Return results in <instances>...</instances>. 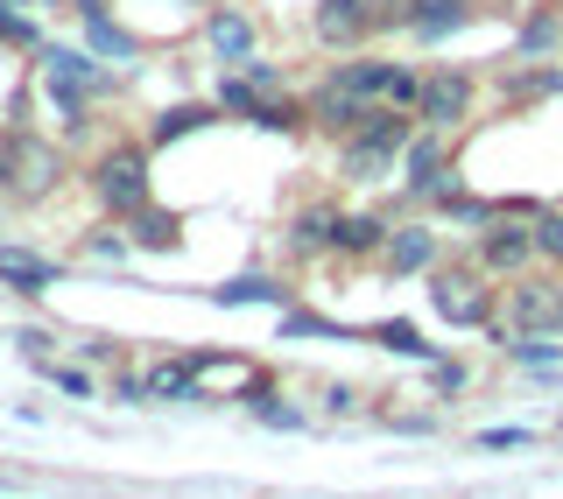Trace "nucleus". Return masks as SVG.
Segmentation results:
<instances>
[{"instance_id":"23","label":"nucleus","mask_w":563,"mask_h":499,"mask_svg":"<svg viewBox=\"0 0 563 499\" xmlns=\"http://www.w3.org/2000/svg\"><path fill=\"white\" fill-rule=\"evenodd\" d=\"M401 155H387V148H366V141H345V176L352 184H380L387 169H395Z\"/></svg>"},{"instance_id":"9","label":"nucleus","mask_w":563,"mask_h":499,"mask_svg":"<svg viewBox=\"0 0 563 499\" xmlns=\"http://www.w3.org/2000/svg\"><path fill=\"white\" fill-rule=\"evenodd\" d=\"M317 43H324V49H360L366 43V35H374L380 29V8H374V0H317Z\"/></svg>"},{"instance_id":"11","label":"nucleus","mask_w":563,"mask_h":499,"mask_svg":"<svg viewBox=\"0 0 563 499\" xmlns=\"http://www.w3.org/2000/svg\"><path fill=\"white\" fill-rule=\"evenodd\" d=\"M472 0H401V29L409 35H422V43H444V35H457V29H472Z\"/></svg>"},{"instance_id":"17","label":"nucleus","mask_w":563,"mask_h":499,"mask_svg":"<svg viewBox=\"0 0 563 499\" xmlns=\"http://www.w3.org/2000/svg\"><path fill=\"white\" fill-rule=\"evenodd\" d=\"M331 240H339V211H331V204L296 211V225H289V254H331Z\"/></svg>"},{"instance_id":"32","label":"nucleus","mask_w":563,"mask_h":499,"mask_svg":"<svg viewBox=\"0 0 563 499\" xmlns=\"http://www.w3.org/2000/svg\"><path fill=\"white\" fill-rule=\"evenodd\" d=\"M49 380H57V387H64V395H78V401H85V395H92V380H85V373H78V366H49Z\"/></svg>"},{"instance_id":"21","label":"nucleus","mask_w":563,"mask_h":499,"mask_svg":"<svg viewBox=\"0 0 563 499\" xmlns=\"http://www.w3.org/2000/svg\"><path fill=\"white\" fill-rule=\"evenodd\" d=\"M141 380H148V401H198V373H190V359L184 366H148Z\"/></svg>"},{"instance_id":"3","label":"nucleus","mask_w":563,"mask_h":499,"mask_svg":"<svg viewBox=\"0 0 563 499\" xmlns=\"http://www.w3.org/2000/svg\"><path fill=\"white\" fill-rule=\"evenodd\" d=\"M472 99H479V85H472V70L444 64V70H430V78H422L416 120H422V127H437V134H457V127L472 120Z\"/></svg>"},{"instance_id":"8","label":"nucleus","mask_w":563,"mask_h":499,"mask_svg":"<svg viewBox=\"0 0 563 499\" xmlns=\"http://www.w3.org/2000/svg\"><path fill=\"white\" fill-rule=\"evenodd\" d=\"M401 184H409V198H437V190H451V134L437 127H416V141L401 148Z\"/></svg>"},{"instance_id":"24","label":"nucleus","mask_w":563,"mask_h":499,"mask_svg":"<svg viewBox=\"0 0 563 499\" xmlns=\"http://www.w3.org/2000/svg\"><path fill=\"white\" fill-rule=\"evenodd\" d=\"M374 337H380L387 352H401V359H437V345H430V337H422L416 324H401V317H387V324H374Z\"/></svg>"},{"instance_id":"16","label":"nucleus","mask_w":563,"mask_h":499,"mask_svg":"<svg viewBox=\"0 0 563 499\" xmlns=\"http://www.w3.org/2000/svg\"><path fill=\"white\" fill-rule=\"evenodd\" d=\"M387 233H395V225L387 219H374V211H339V240H331V254H380L387 246Z\"/></svg>"},{"instance_id":"20","label":"nucleus","mask_w":563,"mask_h":499,"mask_svg":"<svg viewBox=\"0 0 563 499\" xmlns=\"http://www.w3.org/2000/svg\"><path fill=\"white\" fill-rule=\"evenodd\" d=\"M211 302H225V310H240V302H289V289L282 281H268V275H240V281H225V289H211Z\"/></svg>"},{"instance_id":"18","label":"nucleus","mask_w":563,"mask_h":499,"mask_svg":"<svg viewBox=\"0 0 563 499\" xmlns=\"http://www.w3.org/2000/svg\"><path fill=\"white\" fill-rule=\"evenodd\" d=\"M211 49H219V57H254V22H246L240 8H219L211 14Z\"/></svg>"},{"instance_id":"1","label":"nucleus","mask_w":563,"mask_h":499,"mask_svg":"<svg viewBox=\"0 0 563 499\" xmlns=\"http://www.w3.org/2000/svg\"><path fill=\"white\" fill-rule=\"evenodd\" d=\"M493 275L486 267H430V310L457 331H493Z\"/></svg>"},{"instance_id":"26","label":"nucleus","mask_w":563,"mask_h":499,"mask_svg":"<svg viewBox=\"0 0 563 499\" xmlns=\"http://www.w3.org/2000/svg\"><path fill=\"white\" fill-rule=\"evenodd\" d=\"M282 337H345V324L310 317V310H282Z\"/></svg>"},{"instance_id":"5","label":"nucleus","mask_w":563,"mask_h":499,"mask_svg":"<svg viewBox=\"0 0 563 499\" xmlns=\"http://www.w3.org/2000/svg\"><path fill=\"white\" fill-rule=\"evenodd\" d=\"M57 176H64V163H57L49 141H35V134H8V141H0V184H8L14 198H43Z\"/></svg>"},{"instance_id":"7","label":"nucleus","mask_w":563,"mask_h":499,"mask_svg":"<svg viewBox=\"0 0 563 499\" xmlns=\"http://www.w3.org/2000/svg\"><path fill=\"white\" fill-rule=\"evenodd\" d=\"M500 331H563V281L556 275H515Z\"/></svg>"},{"instance_id":"19","label":"nucleus","mask_w":563,"mask_h":499,"mask_svg":"<svg viewBox=\"0 0 563 499\" xmlns=\"http://www.w3.org/2000/svg\"><path fill=\"white\" fill-rule=\"evenodd\" d=\"M128 225H134V246H148V254H163V246L184 240V219H176V211H155V204H141Z\"/></svg>"},{"instance_id":"35","label":"nucleus","mask_w":563,"mask_h":499,"mask_svg":"<svg viewBox=\"0 0 563 499\" xmlns=\"http://www.w3.org/2000/svg\"><path fill=\"white\" fill-rule=\"evenodd\" d=\"M0 8H22V0H0Z\"/></svg>"},{"instance_id":"15","label":"nucleus","mask_w":563,"mask_h":499,"mask_svg":"<svg viewBox=\"0 0 563 499\" xmlns=\"http://www.w3.org/2000/svg\"><path fill=\"white\" fill-rule=\"evenodd\" d=\"M0 281L22 289V296H43V289H57V260L22 254V246H0Z\"/></svg>"},{"instance_id":"12","label":"nucleus","mask_w":563,"mask_h":499,"mask_svg":"<svg viewBox=\"0 0 563 499\" xmlns=\"http://www.w3.org/2000/svg\"><path fill=\"white\" fill-rule=\"evenodd\" d=\"M380 254H387L395 275H430V267H437V233H430V225H395Z\"/></svg>"},{"instance_id":"6","label":"nucleus","mask_w":563,"mask_h":499,"mask_svg":"<svg viewBox=\"0 0 563 499\" xmlns=\"http://www.w3.org/2000/svg\"><path fill=\"white\" fill-rule=\"evenodd\" d=\"M542 260V246H536V219H515V211H500V219L479 233V267L486 275H528V267Z\"/></svg>"},{"instance_id":"31","label":"nucleus","mask_w":563,"mask_h":499,"mask_svg":"<svg viewBox=\"0 0 563 499\" xmlns=\"http://www.w3.org/2000/svg\"><path fill=\"white\" fill-rule=\"evenodd\" d=\"M528 430H479V451H521Z\"/></svg>"},{"instance_id":"27","label":"nucleus","mask_w":563,"mask_h":499,"mask_svg":"<svg viewBox=\"0 0 563 499\" xmlns=\"http://www.w3.org/2000/svg\"><path fill=\"white\" fill-rule=\"evenodd\" d=\"M536 246H542V260H563V204L536 211Z\"/></svg>"},{"instance_id":"28","label":"nucleus","mask_w":563,"mask_h":499,"mask_svg":"<svg viewBox=\"0 0 563 499\" xmlns=\"http://www.w3.org/2000/svg\"><path fill=\"white\" fill-rule=\"evenodd\" d=\"M240 78H246V85H261V92H289L282 64H268V57H240Z\"/></svg>"},{"instance_id":"34","label":"nucleus","mask_w":563,"mask_h":499,"mask_svg":"<svg viewBox=\"0 0 563 499\" xmlns=\"http://www.w3.org/2000/svg\"><path fill=\"white\" fill-rule=\"evenodd\" d=\"M92 254H99V260H120V254H128V240H120V233H99Z\"/></svg>"},{"instance_id":"33","label":"nucleus","mask_w":563,"mask_h":499,"mask_svg":"<svg viewBox=\"0 0 563 499\" xmlns=\"http://www.w3.org/2000/svg\"><path fill=\"white\" fill-rule=\"evenodd\" d=\"M0 35H8V43H35V29H29V22H14L8 8H0Z\"/></svg>"},{"instance_id":"25","label":"nucleus","mask_w":563,"mask_h":499,"mask_svg":"<svg viewBox=\"0 0 563 499\" xmlns=\"http://www.w3.org/2000/svg\"><path fill=\"white\" fill-rule=\"evenodd\" d=\"M43 70H49V85H99L92 57H78V49H49V57H43Z\"/></svg>"},{"instance_id":"4","label":"nucleus","mask_w":563,"mask_h":499,"mask_svg":"<svg viewBox=\"0 0 563 499\" xmlns=\"http://www.w3.org/2000/svg\"><path fill=\"white\" fill-rule=\"evenodd\" d=\"M92 190H99V204L113 211V219H134V211L148 204V155H141V148H113V155H99Z\"/></svg>"},{"instance_id":"2","label":"nucleus","mask_w":563,"mask_h":499,"mask_svg":"<svg viewBox=\"0 0 563 499\" xmlns=\"http://www.w3.org/2000/svg\"><path fill=\"white\" fill-rule=\"evenodd\" d=\"M331 78L345 85V92H360V99H374V106H416L422 99V78L409 64H395V57H352L339 64Z\"/></svg>"},{"instance_id":"22","label":"nucleus","mask_w":563,"mask_h":499,"mask_svg":"<svg viewBox=\"0 0 563 499\" xmlns=\"http://www.w3.org/2000/svg\"><path fill=\"white\" fill-rule=\"evenodd\" d=\"M219 120V106H163L155 113V141H184V134H198Z\"/></svg>"},{"instance_id":"30","label":"nucleus","mask_w":563,"mask_h":499,"mask_svg":"<svg viewBox=\"0 0 563 499\" xmlns=\"http://www.w3.org/2000/svg\"><path fill=\"white\" fill-rule=\"evenodd\" d=\"M430 380L444 387V395H457V387H465V366H457V359H430Z\"/></svg>"},{"instance_id":"14","label":"nucleus","mask_w":563,"mask_h":499,"mask_svg":"<svg viewBox=\"0 0 563 499\" xmlns=\"http://www.w3.org/2000/svg\"><path fill=\"white\" fill-rule=\"evenodd\" d=\"M550 49H563V8H528L521 29H515V57L542 64Z\"/></svg>"},{"instance_id":"29","label":"nucleus","mask_w":563,"mask_h":499,"mask_svg":"<svg viewBox=\"0 0 563 499\" xmlns=\"http://www.w3.org/2000/svg\"><path fill=\"white\" fill-rule=\"evenodd\" d=\"M85 35H92V49H113V57H134V35H120L113 22H106V14H92V22H85Z\"/></svg>"},{"instance_id":"10","label":"nucleus","mask_w":563,"mask_h":499,"mask_svg":"<svg viewBox=\"0 0 563 499\" xmlns=\"http://www.w3.org/2000/svg\"><path fill=\"white\" fill-rule=\"evenodd\" d=\"M303 113H310L324 134H360V127H366V113H374V99L345 92L339 78H324V85H317V92L303 99Z\"/></svg>"},{"instance_id":"13","label":"nucleus","mask_w":563,"mask_h":499,"mask_svg":"<svg viewBox=\"0 0 563 499\" xmlns=\"http://www.w3.org/2000/svg\"><path fill=\"white\" fill-rule=\"evenodd\" d=\"M556 337H563V331H493V345H500L515 366L550 373V366H563V345H556Z\"/></svg>"}]
</instances>
